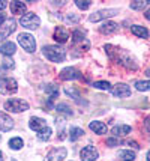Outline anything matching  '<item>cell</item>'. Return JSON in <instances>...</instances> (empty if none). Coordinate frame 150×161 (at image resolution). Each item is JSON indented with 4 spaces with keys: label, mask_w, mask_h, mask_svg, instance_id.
<instances>
[{
    "label": "cell",
    "mask_w": 150,
    "mask_h": 161,
    "mask_svg": "<svg viewBox=\"0 0 150 161\" xmlns=\"http://www.w3.org/2000/svg\"><path fill=\"white\" fill-rule=\"evenodd\" d=\"M44 54L47 56L48 60L51 62H63L65 57H66V51H65L62 47H57V45H47V47H44L42 48Z\"/></svg>",
    "instance_id": "1"
},
{
    "label": "cell",
    "mask_w": 150,
    "mask_h": 161,
    "mask_svg": "<svg viewBox=\"0 0 150 161\" xmlns=\"http://www.w3.org/2000/svg\"><path fill=\"white\" fill-rule=\"evenodd\" d=\"M5 108L8 112H14V113H20V112H26L29 108V103H26L24 99H18V98H11L5 103Z\"/></svg>",
    "instance_id": "2"
},
{
    "label": "cell",
    "mask_w": 150,
    "mask_h": 161,
    "mask_svg": "<svg viewBox=\"0 0 150 161\" xmlns=\"http://www.w3.org/2000/svg\"><path fill=\"white\" fill-rule=\"evenodd\" d=\"M20 24L24 29H27V30H36V29L39 27V24H41V18L36 14L30 12V14L23 15L21 20H20Z\"/></svg>",
    "instance_id": "3"
},
{
    "label": "cell",
    "mask_w": 150,
    "mask_h": 161,
    "mask_svg": "<svg viewBox=\"0 0 150 161\" xmlns=\"http://www.w3.org/2000/svg\"><path fill=\"white\" fill-rule=\"evenodd\" d=\"M17 39H18L20 45H21V47L26 50V51L33 53V51L36 50V41H35V38H33L32 35H29V33H18Z\"/></svg>",
    "instance_id": "4"
},
{
    "label": "cell",
    "mask_w": 150,
    "mask_h": 161,
    "mask_svg": "<svg viewBox=\"0 0 150 161\" xmlns=\"http://www.w3.org/2000/svg\"><path fill=\"white\" fill-rule=\"evenodd\" d=\"M15 29H17V21H15L14 18H6L5 23L0 26V42L5 41Z\"/></svg>",
    "instance_id": "5"
},
{
    "label": "cell",
    "mask_w": 150,
    "mask_h": 161,
    "mask_svg": "<svg viewBox=\"0 0 150 161\" xmlns=\"http://www.w3.org/2000/svg\"><path fill=\"white\" fill-rule=\"evenodd\" d=\"M18 89V83L14 78H2L0 80V92L2 93H14Z\"/></svg>",
    "instance_id": "6"
},
{
    "label": "cell",
    "mask_w": 150,
    "mask_h": 161,
    "mask_svg": "<svg viewBox=\"0 0 150 161\" xmlns=\"http://www.w3.org/2000/svg\"><path fill=\"white\" fill-rule=\"evenodd\" d=\"M117 14V9H104V11H98V12H93L89 17V21L92 23H98V21L104 20V18H110V17H114Z\"/></svg>",
    "instance_id": "7"
},
{
    "label": "cell",
    "mask_w": 150,
    "mask_h": 161,
    "mask_svg": "<svg viewBox=\"0 0 150 161\" xmlns=\"http://www.w3.org/2000/svg\"><path fill=\"white\" fill-rule=\"evenodd\" d=\"M113 97H119V98H125V97H131V89L128 84H116L114 87L110 89Z\"/></svg>",
    "instance_id": "8"
},
{
    "label": "cell",
    "mask_w": 150,
    "mask_h": 161,
    "mask_svg": "<svg viewBox=\"0 0 150 161\" xmlns=\"http://www.w3.org/2000/svg\"><path fill=\"white\" fill-rule=\"evenodd\" d=\"M80 157L83 161H95L98 158V151L95 146H86L80 152Z\"/></svg>",
    "instance_id": "9"
},
{
    "label": "cell",
    "mask_w": 150,
    "mask_h": 161,
    "mask_svg": "<svg viewBox=\"0 0 150 161\" xmlns=\"http://www.w3.org/2000/svg\"><path fill=\"white\" fill-rule=\"evenodd\" d=\"M14 128V120L6 113L0 112V131H9Z\"/></svg>",
    "instance_id": "10"
},
{
    "label": "cell",
    "mask_w": 150,
    "mask_h": 161,
    "mask_svg": "<svg viewBox=\"0 0 150 161\" xmlns=\"http://www.w3.org/2000/svg\"><path fill=\"white\" fill-rule=\"evenodd\" d=\"M65 157H66V149L65 147H57V149L51 151L48 154L47 161H63Z\"/></svg>",
    "instance_id": "11"
},
{
    "label": "cell",
    "mask_w": 150,
    "mask_h": 161,
    "mask_svg": "<svg viewBox=\"0 0 150 161\" xmlns=\"http://www.w3.org/2000/svg\"><path fill=\"white\" fill-rule=\"evenodd\" d=\"M54 39L57 42H60V44H63V42H66L69 39V32H68L63 26H59V27H56V30H54Z\"/></svg>",
    "instance_id": "12"
},
{
    "label": "cell",
    "mask_w": 150,
    "mask_h": 161,
    "mask_svg": "<svg viewBox=\"0 0 150 161\" xmlns=\"http://www.w3.org/2000/svg\"><path fill=\"white\" fill-rule=\"evenodd\" d=\"M78 77H80V72L75 68H72V66L65 68L60 72V78L62 80H75V78H78Z\"/></svg>",
    "instance_id": "13"
},
{
    "label": "cell",
    "mask_w": 150,
    "mask_h": 161,
    "mask_svg": "<svg viewBox=\"0 0 150 161\" xmlns=\"http://www.w3.org/2000/svg\"><path fill=\"white\" fill-rule=\"evenodd\" d=\"M15 51H17V47H15L14 42H5L0 45V53L3 56H12V54H15Z\"/></svg>",
    "instance_id": "14"
},
{
    "label": "cell",
    "mask_w": 150,
    "mask_h": 161,
    "mask_svg": "<svg viewBox=\"0 0 150 161\" xmlns=\"http://www.w3.org/2000/svg\"><path fill=\"white\" fill-rule=\"evenodd\" d=\"M89 128L96 134H105L107 133V125L102 124V122H99V120H93V122H90V124H89Z\"/></svg>",
    "instance_id": "15"
},
{
    "label": "cell",
    "mask_w": 150,
    "mask_h": 161,
    "mask_svg": "<svg viewBox=\"0 0 150 161\" xmlns=\"http://www.w3.org/2000/svg\"><path fill=\"white\" fill-rule=\"evenodd\" d=\"M11 11H12L14 14L23 15L24 12H26V11H27V6H26V3L15 0V2H12V3H11Z\"/></svg>",
    "instance_id": "16"
},
{
    "label": "cell",
    "mask_w": 150,
    "mask_h": 161,
    "mask_svg": "<svg viewBox=\"0 0 150 161\" xmlns=\"http://www.w3.org/2000/svg\"><path fill=\"white\" fill-rule=\"evenodd\" d=\"M132 131V128L129 125H119V126H114L113 130H111V133L114 137H119V136H128L129 133Z\"/></svg>",
    "instance_id": "17"
},
{
    "label": "cell",
    "mask_w": 150,
    "mask_h": 161,
    "mask_svg": "<svg viewBox=\"0 0 150 161\" xmlns=\"http://www.w3.org/2000/svg\"><path fill=\"white\" fill-rule=\"evenodd\" d=\"M29 125L33 131H41V130H44V128L47 126V122L44 119H39V118H32L29 122Z\"/></svg>",
    "instance_id": "18"
},
{
    "label": "cell",
    "mask_w": 150,
    "mask_h": 161,
    "mask_svg": "<svg viewBox=\"0 0 150 161\" xmlns=\"http://www.w3.org/2000/svg\"><path fill=\"white\" fill-rule=\"evenodd\" d=\"M117 29H119V26L116 24V23H107V24H102L99 27V32L101 33H104V35H111V33H114V32H117Z\"/></svg>",
    "instance_id": "19"
},
{
    "label": "cell",
    "mask_w": 150,
    "mask_h": 161,
    "mask_svg": "<svg viewBox=\"0 0 150 161\" xmlns=\"http://www.w3.org/2000/svg\"><path fill=\"white\" fill-rule=\"evenodd\" d=\"M131 30H132V33L135 36H140V38H149V30L146 27H141V26H132L131 27Z\"/></svg>",
    "instance_id": "20"
},
{
    "label": "cell",
    "mask_w": 150,
    "mask_h": 161,
    "mask_svg": "<svg viewBox=\"0 0 150 161\" xmlns=\"http://www.w3.org/2000/svg\"><path fill=\"white\" fill-rule=\"evenodd\" d=\"M51 133H53V130H51L50 126H45L44 130H41V131L38 133V139L42 142H47L51 137Z\"/></svg>",
    "instance_id": "21"
},
{
    "label": "cell",
    "mask_w": 150,
    "mask_h": 161,
    "mask_svg": "<svg viewBox=\"0 0 150 161\" xmlns=\"http://www.w3.org/2000/svg\"><path fill=\"white\" fill-rule=\"evenodd\" d=\"M119 158L123 161H134L135 160V152H132V151H120L119 152Z\"/></svg>",
    "instance_id": "22"
},
{
    "label": "cell",
    "mask_w": 150,
    "mask_h": 161,
    "mask_svg": "<svg viewBox=\"0 0 150 161\" xmlns=\"http://www.w3.org/2000/svg\"><path fill=\"white\" fill-rule=\"evenodd\" d=\"M9 147H11V149H14V151L21 149L23 147V139H20V137H14V139H11V140H9Z\"/></svg>",
    "instance_id": "23"
},
{
    "label": "cell",
    "mask_w": 150,
    "mask_h": 161,
    "mask_svg": "<svg viewBox=\"0 0 150 161\" xmlns=\"http://www.w3.org/2000/svg\"><path fill=\"white\" fill-rule=\"evenodd\" d=\"M83 136V130L81 128H78V126H74V128H71V134H69V139H71L72 142H75L77 139H80Z\"/></svg>",
    "instance_id": "24"
},
{
    "label": "cell",
    "mask_w": 150,
    "mask_h": 161,
    "mask_svg": "<svg viewBox=\"0 0 150 161\" xmlns=\"http://www.w3.org/2000/svg\"><path fill=\"white\" fill-rule=\"evenodd\" d=\"M135 87H137V91H140V92H147L150 89V83L147 81V80H143V81H137V83H135Z\"/></svg>",
    "instance_id": "25"
},
{
    "label": "cell",
    "mask_w": 150,
    "mask_h": 161,
    "mask_svg": "<svg viewBox=\"0 0 150 161\" xmlns=\"http://www.w3.org/2000/svg\"><path fill=\"white\" fill-rule=\"evenodd\" d=\"M2 66H3V69H14L15 62L11 59V57H5V59H3V62H2Z\"/></svg>",
    "instance_id": "26"
},
{
    "label": "cell",
    "mask_w": 150,
    "mask_h": 161,
    "mask_svg": "<svg viewBox=\"0 0 150 161\" xmlns=\"http://www.w3.org/2000/svg\"><path fill=\"white\" fill-rule=\"evenodd\" d=\"M147 6H149V2H132L131 3V8L134 11H140V9H144Z\"/></svg>",
    "instance_id": "27"
},
{
    "label": "cell",
    "mask_w": 150,
    "mask_h": 161,
    "mask_svg": "<svg viewBox=\"0 0 150 161\" xmlns=\"http://www.w3.org/2000/svg\"><path fill=\"white\" fill-rule=\"evenodd\" d=\"M78 21H80V15L68 14L65 17V23H68V24H75V23H78Z\"/></svg>",
    "instance_id": "28"
},
{
    "label": "cell",
    "mask_w": 150,
    "mask_h": 161,
    "mask_svg": "<svg viewBox=\"0 0 150 161\" xmlns=\"http://www.w3.org/2000/svg\"><path fill=\"white\" fill-rule=\"evenodd\" d=\"M93 87L104 89V91H110V89H111V84L108 83V81H96V83H93Z\"/></svg>",
    "instance_id": "29"
},
{
    "label": "cell",
    "mask_w": 150,
    "mask_h": 161,
    "mask_svg": "<svg viewBox=\"0 0 150 161\" xmlns=\"http://www.w3.org/2000/svg\"><path fill=\"white\" fill-rule=\"evenodd\" d=\"M45 91L50 93V98H56V97H57V86L50 84V86H47V87H45Z\"/></svg>",
    "instance_id": "30"
},
{
    "label": "cell",
    "mask_w": 150,
    "mask_h": 161,
    "mask_svg": "<svg viewBox=\"0 0 150 161\" xmlns=\"http://www.w3.org/2000/svg\"><path fill=\"white\" fill-rule=\"evenodd\" d=\"M56 110H57L59 113H66V114H72V110L69 108V105H66V104H59Z\"/></svg>",
    "instance_id": "31"
},
{
    "label": "cell",
    "mask_w": 150,
    "mask_h": 161,
    "mask_svg": "<svg viewBox=\"0 0 150 161\" xmlns=\"http://www.w3.org/2000/svg\"><path fill=\"white\" fill-rule=\"evenodd\" d=\"M65 93H66V95H69L71 98H78L80 97L78 91H77V89H74V87H66V89H65Z\"/></svg>",
    "instance_id": "32"
},
{
    "label": "cell",
    "mask_w": 150,
    "mask_h": 161,
    "mask_svg": "<svg viewBox=\"0 0 150 161\" xmlns=\"http://www.w3.org/2000/svg\"><path fill=\"white\" fill-rule=\"evenodd\" d=\"M84 39H86V38L83 35V32H80V30H75V32H74V42H75V44L80 41H84Z\"/></svg>",
    "instance_id": "33"
},
{
    "label": "cell",
    "mask_w": 150,
    "mask_h": 161,
    "mask_svg": "<svg viewBox=\"0 0 150 161\" xmlns=\"http://www.w3.org/2000/svg\"><path fill=\"white\" fill-rule=\"evenodd\" d=\"M107 145H108V146H111V147H114V146L122 145V142L119 140L117 137H111V139H108V140H107Z\"/></svg>",
    "instance_id": "34"
},
{
    "label": "cell",
    "mask_w": 150,
    "mask_h": 161,
    "mask_svg": "<svg viewBox=\"0 0 150 161\" xmlns=\"http://www.w3.org/2000/svg\"><path fill=\"white\" fill-rule=\"evenodd\" d=\"M75 5L80 8V9H87V8H90V2L87 0V2H83V0H77L75 2Z\"/></svg>",
    "instance_id": "35"
},
{
    "label": "cell",
    "mask_w": 150,
    "mask_h": 161,
    "mask_svg": "<svg viewBox=\"0 0 150 161\" xmlns=\"http://www.w3.org/2000/svg\"><path fill=\"white\" fill-rule=\"evenodd\" d=\"M6 6H8L6 2H2V0H0V12H2L3 9H6Z\"/></svg>",
    "instance_id": "36"
},
{
    "label": "cell",
    "mask_w": 150,
    "mask_h": 161,
    "mask_svg": "<svg viewBox=\"0 0 150 161\" xmlns=\"http://www.w3.org/2000/svg\"><path fill=\"white\" fill-rule=\"evenodd\" d=\"M5 20H6V17H5V14H2V12H0V26H2V24L5 23Z\"/></svg>",
    "instance_id": "37"
},
{
    "label": "cell",
    "mask_w": 150,
    "mask_h": 161,
    "mask_svg": "<svg viewBox=\"0 0 150 161\" xmlns=\"http://www.w3.org/2000/svg\"><path fill=\"white\" fill-rule=\"evenodd\" d=\"M0 161H3V154L0 152Z\"/></svg>",
    "instance_id": "38"
}]
</instances>
